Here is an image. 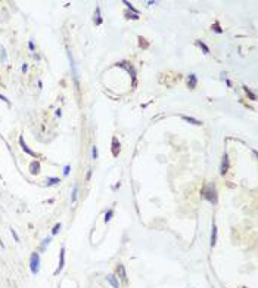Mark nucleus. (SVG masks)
Masks as SVG:
<instances>
[{
	"label": "nucleus",
	"instance_id": "nucleus-14",
	"mask_svg": "<svg viewBox=\"0 0 258 288\" xmlns=\"http://www.w3.org/2000/svg\"><path fill=\"white\" fill-rule=\"evenodd\" d=\"M112 145H114V149H112V154H114V155H116V154H118V151H116V148H118V149H120V143H116V139H115V138L112 139Z\"/></svg>",
	"mask_w": 258,
	"mask_h": 288
},
{
	"label": "nucleus",
	"instance_id": "nucleus-4",
	"mask_svg": "<svg viewBox=\"0 0 258 288\" xmlns=\"http://www.w3.org/2000/svg\"><path fill=\"white\" fill-rule=\"evenodd\" d=\"M116 272H118V276L121 278V281L124 284H127V273H126V268L124 264H118V268H116Z\"/></svg>",
	"mask_w": 258,
	"mask_h": 288
},
{
	"label": "nucleus",
	"instance_id": "nucleus-9",
	"mask_svg": "<svg viewBox=\"0 0 258 288\" xmlns=\"http://www.w3.org/2000/svg\"><path fill=\"white\" fill-rule=\"evenodd\" d=\"M187 84H189L190 89H195L196 87V75L195 74H190L189 78H187Z\"/></svg>",
	"mask_w": 258,
	"mask_h": 288
},
{
	"label": "nucleus",
	"instance_id": "nucleus-2",
	"mask_svg": "<svg viewBox=\"0 0 258 288\" xmlns=\"http://www.w3.org/2000/svg\"><path fill=\"white\" fill-rule=\"evenodd\" d=\"M202 195L208 199L209 203H215L217 201V195H215V188H214V185H208L206 188H204L202 189Z\"/></svg>",
	"mask_w": 258,
	"mask_h": 288
},
{
	"label": "nucleus",
	"instance_id": "nucleus-22",
	"mask_svg": "<svg viewBox=\"0 0 258 288\" xmlns=\"http://www.w3.org/2000/svg\"><path fill=\"white\" fill-rule=\"evenodd\" d=\"M10 233L13 235V238H15V241H16V242H19V236H18V233L15 232V229H10Z\"/></svg>",
	"mask_w": 258,
	"mask_h": 288
},
{
	"label": "nucleus",
	"instance_id": "nucleus-27",
	"mask_svg": "<svg viewBox=\"0 0 258 288\" xmlns=\"http://www.w3.org/2000/svg\"><path fill=\"white\" fill-rule=\"evenodd\" d=\"M27 70H28V66H27V64H24V65H22V71H24V73H25Z\"/></svg>",
	"mask_w": 258,
	"mask_h": 288
},
{
	"label": "nucleus",
	"instance_id": "nucleus-18",
	"mask_svg": "<svg viewBox=\"0 0 258 288\" xmlns=\"http://www.w3.org/2000/svg\"><path fill=\"white\" fill-rule=\"evenodd\" d=\"M50 241H52V238H46V239L43 241V244H41V250H44L46 247H47L49 244H50Z\"/></svg>",
	"mask_w": 258,
	"mask_h": 288
},
{
	"label": "nucleus",
	"instance_id": "nucleus-11",
	"mask_svg": "<svg viewBox=\"0 0 258 288\" xmlns=\"http://www.w3.org/2000/svg\"><path fill=\"white\" fill-rule=\"evenodd\" d=\"M30 171H31L33 174H37V173L40 171V164H38L37 161L31 163V166H30Z\"/></svg>",
	"mask_w": 258,
	"mask_h": 288
},
{
	"label": "nucleus",
	"instance_id": "nucleus-10",
	"mask_svg": "<svg viewBox=\"0 0 258 288\" xmlns=\"http://www.w3.org/2000/svg\"><path fill=\"white\" fill-rule=\"evenodd\" d=\"M184 121H187V123H190V124H195V126H201L202 124V121H199V120H196V118H192V117H186V115H183L181 117Z\"/></svg>",
	"mask_w": 258,
	"mask_h": 288
},
{
	"label": "nucleus",
	"instance_id": "nucleus-17",
	"mask_svg": "<svg viewBox=\"0 0 258 288\" xmlns=\"http://www.w3.org/2000/svg\"><path fill=\"white\" fill-rule=\"evenodd\" d=\"M91 158H93V160L98 158V148H96V146H91Z\"/></svg>",
	"mask_w": 258,
	"mask_h": 288
},
{
	"label": "nucleus",
	"instance_id": "nucleus-6",
	"mask_svg": "<svg viewBox=\"0 0 258 288\" xmlns=\"http://www.w3.org/2000/svg\"><path fill=\"white\" fill-rule=\"evenodd\" d=\"M19 145H21V148H22V149H24V151H25L27 154H30V155H31V157H36V152H34V151H31V149H30V148L27 146V143L24 142V138H22V136L19 138Z\"/></svg>",
	"mask_w": 258,
	"mask_h": 288
},
{
	"label": "nucleus",
	"instance_id": "nucleus-20",
	"mask_svg": "<svg viewBox=\"0 0 258 288\" xmlns=\"http://www.w3.org/2000/svg\"><path fill=\"white\" fill-rule=\"evenodd\" d=\"M75 199H77V185H74V191H73V198H71V201L75 203Z\"/></svg>",
	"mask_w": 258,
	"mask_h": 288
},
{
	"label": "nucleus",
	"instance_id": "nucleus-13",
	"mask_svg": "<svg viewBox=\"0 0 258 288\" xmlns=\"http://www.w3.org/2000/svg\"><path fill=\"white\" fill-rule=\"evenodd\" d=\"M96 25H100L102 24V18H100V8H96Z\"/></svg>",
	"mask_w": 258,
	"mask_h": 288
},
{
	"label": "nucleus",
	"instance_id": "nucleus-12",
	"mask_svg": "<svg viewBox=\"0 0 258 288\" xmlns=\"http://www.w3.org/2000/svg\"><path fill=\"white\" fill-rule=\"evenodd\" d=\"M196 43H198V44H199V46H201V49L204 50V53H209V48L206 46V44H205L204 41H201V40H198Z\"/></svg>",
	"mask_w": 258,
	"mask_h": 288
},
{
	"label": "nucleus",
	"instance_id": "nucleus-16",
	"mask_svg": "<svg viewBox=\"0 0 258 288\" xmlns=\"http://www.w3.org/2000/svg\"><path fill=\"white\" fill-rule=\"evenodd\" d=\"M56 183H59V179H58V177H52V179H49V180H47V185H49V186L56 185Z\"/></svg>",
	"mask_w": 258,
	"mask_h": 288
},
{
	"label": "nucleus",
	"instance_id": "nucleus-1",
	"mask_svg": "<svg viewBox=\"0 0 258 288\" xmlns=\"http://www.w3.org/2000/svg\"><path fill=\"white\" fill-rule=\"evenodd\" d=\"M30 271H31V273L33 275H37L38 273V271H40V256H38V253H33L31 254V257H30Z\"/></svg>",
	"mask_w": 258,
	"mask_h": 288
},
{
	"label": "nucleus",
	"instance_id": "nucleus-5",
	"mask_svg": "<svg viewBox=\"0 0 258 288\" xmlns=\"http://www.w3.org/2000/svg\"><path fill=\"white\" fill-rule=\"evenodd\" d=\"M217 244V226L215 223H213V231H211V239H209V245L214 247Z\"/></svg>",
	"mask_w": 258,
	"mask_h": 288
},
{
	"label": "nucleus",
	"instance_id": "nucleus-15",
	"mask_svg": "<svg viewBox=\"0 0 258 288\" xmlns=\"http://www.w3.org/2000/svg\"><path fill=\"white\" fill-rule=\"evenodd\" d=\"M112 216H114V210H108V211L105 213V222H109Z\"/></svg>",
	"mask_w": 258,
	"mask_h": 288
},
{
	"label": "nucleus",
	"instance_id": "nucleus-26",
	"mask_svg": "<svg viewBox=\"0 0 258 288\" xmlns=\"http://www.w3.org/2000/svg\"><path fill=\"white\" fill-rule=\"evenodd\" d=\"M28 48H30L31 50H34V43H33V41H30V43H28Z\"/></svg>",
	"mask_w": 258,
	"mask_h": 288
},
{
	"label": "nucleus",
	"instance_id": "nucleus-19",
	"mask_svg": "<svg viewBox=\"0 0 258 288\" xmlns=\"http://www.w3.org/2000/svg\"><path fill=\"white\" fill-rule=\"evenodd\" d=\"M59 231H61V223H56V225H55V228L52 229V235H56Z\"/></svg>",
	"mask_w": 258,
	"mask_h": 288
},
{
	"label": "nucleus",
	"instance_id": "nucleus-24",
	"mask_svg": "<svg viewBox=\"0 0 258 288\" xmlns=\"http://www.w3.org/2000/svg\"><path fill=\"white\" fill-rule=\"evenodd\" d=\"M63 174H65V176H68V174H69V166H65V168H63Z\"/></svg>",
	"mask_w": 258,
	"mask_h": 288
},
{
	"label": "nucleus",
	"instance_id": "nucleus-25",
	"mask_svg": "<svg viewBox=\"0 0 258 288\" xmlns=\"http://www.w3.org/2000/svg\"><path fill=\"white\" fill-rule=\"evenodd\" d=\"M0 101H3V102H6V103L9 105V99H6V98H5L3 95H0Z\"/></svg>",
	"mask_w": 258,
	"mask_h": 288
},
{
	"label": "nucleus",
	"instance_id": "nucleus-8",
	"mask_svg": "<svg viewBox=\"0 0 258 288\" xmlns=\"http://www.w3.org/2000/svg\"><path fill=\"white\" fill-rule=\"evenodd\" d=\"M227 168H229V157L224 154L223 161H221V174H224V173L227 171Z\"/></svg>",
	"mask_w": 258,
	"mask_h": 288
},
{
	"label": "nucleus",
	"instance_id": "nucleus-23",
	"mask_svg": "<svg viewBox=\"0 0 258 288\" xmlns=\"http://www.w3.org/2000/svg\"><path fill=\"white\" fill-rule=\"evenodd\" d=\"M2 61L6 62V50L5 49H2Z\"/></svg>",
	"mask_w": 258,
	"mask_h": 288
},
{
	"label": "nucleus",
	"instance_id": "nucleus-28",
	"mask_svg": "<svg viewBox=\"0 0 258 288\" xmlns=\"http://www.w3.org/2000/svg\"><path fill=\"white\" fill-rule=\"evenodd\" d=\"M90 177H91V170H89V173H87V177H86V179L89 180V179H90Z\"/></svg>",
	"mask_w": 258,
	"mask_h": 288
},
{
	"label": "nucleus",
	"instance_id": "nucleus-7",
	"mask_svg": "<svg viewBox=\"0 0 258 288\" xmlns=\"http://www.w3.org/2000/svg\"><path fill=\"white\" fill-rule=\"evenodd\" d=\"M106 281L112 285V288H120L118 279H116V276H115V275H108V276H106Z\"/></svg>",
	"mask_w": 258,
	"mask_h": 288
},
{
	"label": "nucleus",
	"instance_id": "nucleus-21",
	"mask_svg": "<svg viewBox=\"0 0 258 288\" xmlns=\"http://www.w3.org/2000/svg\"><path fill=\"white\" fill-rule=\"evenodd\" d=\"M211 28H213V30H214L215 33H223V30L220 28V25H218V24H214V25L211 27Z\"/></svg>",
	"mask_w": 258,
	"mask_h": 288
},
{
	"label": "nucleus",
	"instance_id": "nucleus-3",
	"mask_svg": "<svg viewBox=\"0 0 258 288\" xmlns=\"http://www.w3.org/2000/svg\"><path fill=\"white\" fill-rule=\"evenodd\" d=\"M63 264H65V247H62V248H61V259H59L58 269L55 271V275H59V272L63 269Z\"/></svg>",
	"mask_w": 258,
	"mask_h": 288
}]
</instances>
